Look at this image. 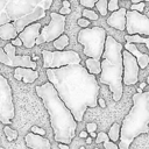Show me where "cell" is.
Segmentation results:
<instances>
[{"instance_id": "6da1fadb", "label": "cell", "mask_w": 149, "mask_h": 149, "mask_svg": "<svg viewBox=\"0 0 149 149\" xmlns=\"http://www.w3.org/2000/svg\"><path fill=\"white\" fill-rule=\"evenodd\" d=\"M45 74L77 122L83 121L87 108L98 106L99 84L81 64L47 69Z\"/></svg>"}, {"instance_id": "7a4b0ae2", "label": "cell", "mask_w": 149, "mask_h": 149, "mask_svg": "<svg viewBox=\"0 0 149 149\" xmlns=\"http://www.w3.org/2000/svg\"><path fill=\"white\" fill-rule=\"evenodd\" d=\"M35 91L49 114L55 141L58 143L70 144L77 129V121L74 120L71 111L65 106L55 86L50 81L36 86Z\"/></svg>"}, {"instance_id": "3957f363", "label": "cell", "mask_w": 149, "mask_h": 149, "mask_svg": "<svg viewBox=\"0 0 149 149\" xmlns=\"http://www.w3.org/2000/svg\"><path fill=\"white\" fill-rule=\"evenodd\" d=\"M54 0H0V26L12 22L17 31L45 17Z\"/></svg>"}, {"instance_id": "277c9868", "label": "cell", "mask_w": 149, "mask_h": 149, "mask_svg": "<svg viewBox=\"0 0 149 149\" xmlns=\"http://www.w3.org/2000/svg\"><path fill=\"white\" fill-rule=\"evenodd\" d=\"M123 45L113 36L107 35L105 49L101 57V72L99 81L109 87L113 100L119 101L123 93V64H122Z\"/></svg>"}, {"instance_id": "5b68a950", "label": "cell", "mask_w": 149, "mask_h": 149, "mask_svg": "<svg viewBox=\"0 0 149 149\" xmlns=\"http://www.w3.org/2000/svg\"><path fill=\"white\" fill-rule=\"evenodd\" d=\"M132 100L133 106L121 125L119 149H130L135 137L149 133V91L136 92Z\"/></svg>"}, {"instance_id": "8992f818", "label": "cell", "mask_w": 149, "mask_h": 149, "mask_svg": "<svg viewBox=\"0 0 149 149\" xmlns=\"http://www.w3.org/2000/svg\"><path fill=\"white\" fill-rule=\"evenodd\" d=\"M107 33L102 27L81 28L78 33L77 41L84 47V55L91 58L101 59L105 49Z\"/></svg>"}, {"instance_id": "52a82bcc", "label": "cell", "mask_w": 149, "mask_h": 149, "mask_svg": "<svg viewBox=\"0 0 149 149\" xmlns=\"http://www.w3.org/2000/svg\"><path fill=\"white\" fill-rule=\"evenodd\" d=\"M43 68L44 69H57L70 64H80V56L73 50L65 51H49L42 50Z\"/></svg>"}, {"instance_id": "ba28073f", "label": "cell", "mask_w": 149, "mask_h": 149, "mask_svg": "<svg viewBox=\"0 0 149 149\" xmlns=\"http://www.w3.org/2000/svg\"><path fill=\"white\" fill-rule=\"evenodd\" d=\"M14 115L15 109L10 85L0 73V122L3 125H10Z\"/></svg>"}, {"instance_id": "9c48e42d", "label": "cell", "mask_w": 149, "mask_h": 149, "mask_svg": "<svg viewBox=\"0 0 149 149\" xmlns=\"http://www.w3.org/2000/svg\"><path fill=\"white\" fill-rule=\"evenodd\" d=\"M65 30V15L59 13H50V22L41 28L40 35L36 38V44L54 42L58 36H61Z\"/></svg>"}, {"instance_id": "30bf717a", "label": "cell", "mask_w": 149, "mask_h": 149, "mask_svg": "<svg viewBox=\"0 0 149 149\" xmlns=\"http://www.w3.org/2000/svg\"><path fill=\"white\" fill-rule=\"evenodd\" d=\"M16 47L12 43H7L3 48H0V63L7 66H24L30 69H37V63L28 55L16 56Z\"/></svg>"}, {"instance_id": "8fae6325", "label": "cell", "mask_w": 149, "mask_h": 149, "mask_svg": "<svg viewBox=\"0 0 149 149\" xmlns=\"http://www.w3.org/2000/svg\"><path fill=\"white\" fill-rule=\"evenodd\" d=\"M126 30L128 35H144L149 36V17L137 10L126 12Z\"/></svg>"}, {"instance_id": "7c38bea8", "label": "cell", "mask_w": 149, "mask_h": 149, "mask_svg": "<svg viewBox=\"0 0 149 149\" xmlns=\"http://www.w3.org/2000/svg\"><path fill=\"white\" fill-rule=\"evenodd\" d=\"M122 64H123V74L122 83L127 86L134 85L139 81L140 66L136 58L127 50H122Z\"/></svg>"}, {"instance_id": "4fadbf2b", "label": "cell", "mask_w": 149, "mask_h": 149, "mask_svg": "<svg viewBox=\"0 0 149 149\" xmlns=\"http://www.w3.org/2000/svg\"><path fill=\"white\" fill-rule=\"evenodd\" d=\"M41 28L42 26L37 21L24 27V29L17 34V37L22 41V45L26 48H33L36 44V38L40 35Z\"/></svg>"}, {"instance_id": "5bb4252c", "label": "cell", "mask_w": 149, "mask_h": 149, "mask_svg": "<svg viewBox=\"0 0 149 149\" xmlns=\"http://www.w3.org/2000/svg\"><path fill=\"white\" fill-rule=\"evenodd\" d=\"M24 141L27 147L30 149H51L50 141L43 135H38L30 132L24 136Z\"/></svg>"}, {"instance_id": "9a60e30c", "label": "cell", "mask_w": 149, "mask_h": 149, "mask_svg": "<svg viewBox=\"0 0 149 149\" xmlns=\"http://www.w3.org/2000/svg\"><path fill=\"white\" fill-rule=\"evenodd\" d=\"M126 12L127 9L125 7H121L118 10L112 12V14L107 17V24L112 28L123 31L126 29Z\"/></svg>"}, {"instance_id": "2e32d148", "label": "cell", "mask_w": 149, "mask_h": 149, "mask_svg": "<svg viewBox=\"0 0 149 149\" xmlns=\"http://www.w3.org/2000/svg\"><path fill=\"white\" fill-rule=\"evenodd\" d=\"M13 76L16 80H22L26 84H33L38 78V71L36 69L17 66L15 68Z\"/></svg>"}, {"instance_id": "e0dca14e", "label": "cell", "mask_w": 149, "mask_h": 149, "mask_svg": "<svg viewBox=\"0 0 149 149\" xmlns=\"http://www.w3.org/2000/svg\"><path fill=\"white\" fill-rule=\"evenodd\" d=\"M123 49L129 51L137 61V64L140 66V69H144L148 66L149 64V55L144 54V52H141L137 47L135 45V43H132V42H126V44L123 45Z\"/></svg>"}, {"instance_id": "ac0fdd59", "label": "cell", "mask_w": 149, "mask_h": 149, "mask_svg": "<svg viewBox=\"0 0 149 149\" xmlns=\"http://www.w3.org/2000/svg\"><path fill=\"white\" fill-rule=\"evenodd\" d=\"M17 37V31L12 22H7L0 26V38L5 41H12Z\"/></svg>"}, {"instance_id": "d6986e66", "label": "cell", "mask_w": 149, "mask_h": 149, "mask_svg": "<svg viewBox=\"0 0 149 149\" xmlns=\"http://www.w3.org/2000/svg\"><path fill=\"white\" fill-rule=\"evenodd\" d=\"M85 65H86V70L92 73V74H100L101 72V59H95V58H91L88 57L85 61Z\"/></svg>"}, {"instance_id": "ffe728a7", "label": "cell", "mask_w": 149, "mask_h": 149, "mask_svg": "<svg viewBox=\"0 0 149 149\" xmlns=\"http://www.w3.org/2000/svg\"><path fill=\"white\" fill-rule=\"evenodd\" d=\"M125 40H126V42H132V43H144L149 51V36L143 37L142 35H139V34H134V35L127 34L125 36Z\"/></svg>"}, {"instance_id": "44dd1931", "label": "cell", "mask_w": 149, "mask_h": 149, "mask_svg": "<svg viewBox=\"0 0 149 149\" xmlns=\"http://www.w3.org/2000/svg\"><path fill=\"white\" fill-rule=\"evenodd\" d=\"M69 41H70V40H69V36L63 33L61 36H58V37L54 41V47L56 48V50L62 51V50L65 49L66 45H69Z\"/></svg>"}, {"instance_id": "7402d4cb", "label": "cell", "mask_w": 149, "mask_h": 149, "mask_svg": "<svg viewBox=\"0 0 149 149\" xmlns=\"http://www.w3.org/2000/svg\"><path fill=\"white\" fill-rule=\"evenodd\" d=\"M120 130H121V125H119L118 122L113 123V125L111 126L108 133H107L109 140L113 141V142L119 141V140H120Z\"/></svg>"}, {"instance_id": "603a6c76", "label": "cell", "mask_w": 149, "mask_h": 149, "mask_svg": "<svg viewBox=\"0 0 149 149\" xmlns=\"http://www.w3.org/2000/svg\"><path fill=\"white\" fill-rule=\"evenodd\" d=\"M107 5H108V0H98L95 2V8L98 9L99 14L101 16H106L107 15V12H108V8H107Z\"/></svg>"}, {"instance_id": "cb8c5ba5", "label": "cell", "mask_w": 149, "mask_h": 149, "mask_svg": "<svg viewBox=\"0 0 149 149\" xmlns=\"http://www.w3.org/2000/svg\"><path fill=\"white\" fill-rule=\"evenodd\" d=\"M3 133H5V135H6L8 141H14V140L17 139V132L12 129L9 126H5L3 127Z\"/></svg>"}, {"instance_id": "d4e9b609", "label": "cell", "mask_w": 149, "mask_h": 149, "mask_svg": "<svg viewBox=\"0 0 149 149\" xmlns=\"http://www.w3.org/2000/svg\"><path fill=\"white\" fill-rule=\"evenodd\" d=\"M83 17H86L90 21H95V20H98L99 15L92 8H84V10H83Z\"/></svg>"}, {"instance_id": "484cf974", "label": "cell", "mask_w": 149, "mask_h": 149, "mask_svg": "<svg viewBox=\"0 0 149 149\" xmlns=\"http://www.w3.org/2000/svg\"><path fill=\"white\" fill-rule=\"evenodd\" d=\"M107 8L109 12H115L118 10L120 7H119V0H109L108 1V5H107Z\"/></svg>"}, {"instance_id": "4316f807", "label": "cell", "mask_w": 149, "mask_h": 149, "mask_svg": "<svg viewBox=\"0 0 149 149\" xmlns=\"http://www.w3.org/2000/svg\"><path fill=\"white\" fill-rule=\"evenodd\" d=\"M102 143H104V148L105 149H119V146L116 144V142H113L109 139L105 140Z\"/></svg>"}, {"instance_id": "83f0119b", "label": "cell", "mask_w": 149, "mask_h": 149, "mask_svg": "<svg viewBox=\"0 0 149 149\" xmlns=\"http://www.w3.org/2000/svg\"><path fill=\"white\" fill-rule=\"evenodd\" d=\"M97 1H98V0H79L80 5H81L84 8H93Z\"/></svg>"}, {"instance_id": "f1b7e54d", "label": "cell", "mask_w": 149, "mask_h": 149, "mask_svg": "<svg viewBox=\"0 0 149 149\" xmlns=\"http://www.w3.org/2000/svg\"><path fill=\"white\" fill-rule=\"evenodd\" d=\"M107 139H109V137H108V135H107V133L100 132V133H98V134H97V137H95V143H97V144L102 143V142H104L105 140H107Z\"/></svg>"}, {"instance_id": "f546056e", "label": "cell", "mask_w": 149, "mask_h": 149, "mask_svg": "<svg viewBox=\"0 0 149 149\" xmlns=\"http://www.w3.org/2000/svg\"><path fill=\"white\" fill-rule=\"evenodd\" d=\"M130 9L132 10H137V12L142 13L143 9H144V1H141V2H137V3L130 5Z\"/></svg>"}, {"instance_id": "4dcf8cb0", "label": "cell", "mask_w": 149, "mask_h": 149, "mask_svg": "<svg viewBox=\"0 0 149 149\" xmlns=\"http://www.w3.org/2000/svg\"><path fill=\"white\" fill-rule=\"evenodd\" d=\"M77 24L79 27H81V28H87L91 24V21L88 19H86V17H80V19L77 20Z\"/></svg>"}, {"instance_id": "1f68e13d", "label": "cell", "mask_w": 149, "mask_h": 149, "mask_svg": "<svg viewBox=\"0 0 149 149\" xmlns=\"http://www.w3.org/2000/svg\"><path fill=\"white\" fill-rule=\"evenodd\" d=\"M30 132L31 133H35V134H38V135H45V130L38 126H31L30 128Z\"/></svg>"}, {"instance_id": "d6a6232c", "label": "cell", "mask_w": 149, "mask_h": 149, "mask_svg": "<svg viewBox=\"0 0 149 149\" xmlns=\"http://www.w3.org/2000/svg\"><path fill=\"white\" fill-rule=\"evenodd\" d=\"M97 123H94V122H88V123H86V132L87 133H92V132H95L97 130Z\"/></svg>"}, {"instance_id": "836d02e7", "label": "cell", "mask_w": 149, "mask_h": 149, "mask_svg": "<svg viewBox=\"0 0 149 149\" xmlns=\"http://www.w3.org/2000/svg\"><path fill=\"white\" fill-rule=\"evenodd\" d=\"M59 14H62V15H68V14H70L71 13V8H66V7H62L61 9H59V12H58Z\"/></svg>"}, {"instance_id": "e575fe53", "label": "cell", "mask_w": 149, "mask_h": 149, "mask_svg": "<svg viewBox=\"0 0 149 149\" xmlns=\"http://www.w3.org/2000/svg\"><path fill=\"white\" fill-rule=\"evenodd\" d=\"M10 43H12L14 47H20V45H22V41H21L19 37H15V38H13Z\"/></svg>"}, {"instance_id": "d590c367", "label": "cell", "mask_w": 149, "mask_h": 149, "mask_svg": "<svg viewBox=\"0 0 149 149\" xmlns=\"http://www.w3.org/2000/svg\"><path fill=\"white\" fill-rule=\"evenodd\" d=\"M98 105H99L100 107H102V108L106 107V102H105V100H104L102 98H98Z\"/></svg>"}, {"instance_id": "8d00e7d4", "label": "cell", "mask_w": 149, "mask_h": 149, "mask_svg": "<svg viewBox=\"0 0 149 149\" xmlns=\"http://www.w3.org/2000/svg\"><path fill=\"white\" fill-rule=\"evenodd\" d=\"M80 139H86L87 136H88V133L86 132V130H81L80 133H79V135H78Z\"/></svg>"}, {"instance_id": "74e56055", "label": "cell", "mask_w": 149, "mask_h": 149, "mask_svg": "<svg viewBox=\"0 0 149 149\" xmlns=\"http://www.w3.org/2000/svg\"><path fill=\"white\" fill-rule=\"evenodd\" d=\"M63 7H66V8H70V6H71V3L69 2V0H63Z\"/></svg>"}, {"instance_id": "f35d334b", "label": "cell", "mask_w": 149, "mask_h": 149, "mask_svg": "<svg viewBox=\"0 0 149 149\" xmlns=\"http://www.w3.org/2000/svg\"><path fill=\"white\" fill-rule=\"evenodd\" d=\"M58 147L59 149H69V144H65V143H58Z\"/></svg>"}, {"instance_id": "ab89813d", "label": "cell", "mask_w": 149, "mask_h": 149, "mask_svg": "<svg viewBox=\"0 0 149 149\" xmlns=\"http://www.w3.org/2000/svg\"><path fill=\"white\" fill-rule=\"evenodd\" d=\"M132 3H137V2H141V1H144V2H149V0H130Z\"/></svg>"}, {"instance_id": "60d3db41", "label": "cell", "mask_w": 149, "mask_h": 149, "mask_svg": "<svg viewBox=\"0 0 149 149\" xmlns=\"http://www.w3.org/2000/svg\"><path fill=\"white\" fill-rule=\"evenodd\" d=\"M92 141H93V139H92L91 136H87V137H86V143H87V144L92 143Z\"/></svg>"}, {"instance_id": "b9f144b4", "label": "cell", "mask_w": 149, "mask_h": 149, "mask_svg": "<svg viewBox=\"0 0 149 149\" xmlns=\"http://www.w3.org/2000/svg\"><path fill=\"white\" fill-rule=\"evenodd\" d=\"M88 135L92 137V139H95L97 137V133L95 132H92V133H88Z\"/></svg>"}, {"instance_id": "7bdbcfd3", "label": "cell", "mask_w": 149, "mask_h": 149, "mask_svg": "<svg viewBox=\"0 0 149 149\" xmlns=\"http://www.w3.org/2000/svg\"><path fill=\"white\" fill-rule=\"evenodd\" d=\"M146 84H147V83H141V84H140V87H141V88H143V87L146 86Z\"/></svg>"}, {"instance_id": "ee69618b", "label": "cell", "mask_w": 149, "mask_h": 149, "mask_svg": "<svg viewBox=\"0 0 149 149\" xmlns=\"http://www.w3.org/2000/svg\"><path fill=\"white\" fill-rule=\"evenodd\" d=\"M31 59H33V61H36V59H37V56H36V55H34V56L31 57Z\"/></svg>"}, {"instance_id": "f6af8a7d", "label": "cell", "mask_w": 149, "mask_h": 149, "mask_svg": "<svg viewBox=\"0 0 149 149\" xmlns=\"http://www.w3.org/2000/svg\"><path fill=\"white\" fill-rule=\"evenodd\" d=\"M137 92H143V91H142V88H141V87H139V88H137Z\"/></svg>"}, {"instance_id": "bcb514c9", "label": "cell", "mask_w": 149, "mask_h": 149, "mask_svg": "<svg viewBox=\"0 0 149 149\" xmlns=\"http://www.w3.org/2000/svg\"><path fill=\"white\" fill-rule=\"evenodd\" d=\"M147 84H148V85H149V76H148V77H147Z\"/></svg>"}, {"instance_id": "7dc6e473", "label": "cell", "mask_w": 149, "mask_h": 149, "mask_svg": "<svg viewBox=\"0 0 149 149\" xmlns=\"http://www.w3.org/2000/svg\"><path fill=\"white\" fill-rule=\"evenodd\" d=\"M0 149H5V148H2V147H0Z\"/></svg>"}, {"instance_id": "c3c4849f", "label": "cell", "mask_w": 149, "mask_h": 149, "mask_svg": "<svg viewBox=\"0 0 149 149\" xmlns=\"http://www.w3.org/2000/svg\"><path fill=\"white\" fill-rule=\"evenodd\" d=\"M94 149H99V148H94Z\"/></svg>"}]
</instances>
